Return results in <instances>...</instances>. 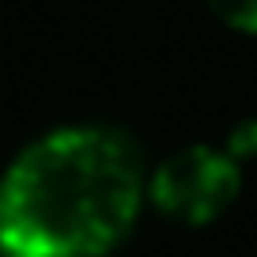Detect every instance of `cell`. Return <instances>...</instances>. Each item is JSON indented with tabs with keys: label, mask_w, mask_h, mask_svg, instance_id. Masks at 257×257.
Returning <instances> with one entry per match:
<instances>
[{
	"label": "cell",
	"mask_w": 257,
	"mask_h": 257,
	"mask_svg": "<svg viewBox=\"0 0 257 257\" xmlns=\"http://www.w3.org/2000/svg\"><path fill=\"white\" fill-rule=\"evenodd\" d=\"M144 185V152L133 133L57 128L0 178V253L106 257L137 223Z\"/></svg>",
	"instance_id": "obj_1"
},
{
	"label": "cell",
	"mask_w": 257,
	"mask_h": 257,
	"mask_svg": "<svg viewBox=\"0 0 257 257\" xmlns=\"http://www.w3.org/2000/svg\"><path fill=\"white\" fill-rule=\"evenodd\" d=\"M242 189V163L216 144H189L155 167L148 178V197L167 219L185 227H204L219 219Z\"/></svg>",
	"instance_id": "obj_2"
},
{
	"label": "cell",
	"mask_w": 257,
	"mask_h": 257,
	"mask_svg": "<svg viewBox=\"0 0 257 257\" xmlns=\"http://www.w3.org/2000/svg\"><path fill=\"white\" fill-rule=\"evenodd\" d=\"M208 12L227 23L231 31H242V34H257V0H204Z\"/></svg>",
	"instance_id": "obj_3"
},
{
	"label": "cell",
	"mask_w": 257,
	"mask_h": 257,
	"mask_svg": "<svg viewBox=\"0 0 257 257\" xmlns=\"http://www.w3.org/2000/svg\"><path fill=\"white\" fill-rule=\"evenodd\" d=\"M223 152H227V155H234L238 163L253 159V155H257V117H242V121H234L231 133H227V140H223Z\"/></svg>",
	"instance_id": "obj_4"
}]
</instances>
